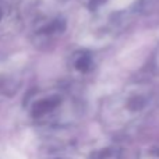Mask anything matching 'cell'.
<instances>
[{"label":"cell","instance_id":"6da1fadb","mask_svg":"<svg viewBox=\"0 0 159 159\" xmlns=\"http://www.w3.org/2000/svg\"><path fill=\"white\" fill-rule=\"evenodd\" d=\"M91 64H92V61H91L89 55H87V53H78L74 57L73 66H74V69L78 70V71H87L91 67Z\"/></svg>","mask_w":159,"mask_h":159},{"label":"cell","instance_id":"7a4b0ae2","mask_svg":"<svg viewBox=\"0 0 159 159\" xmlns=\"http://www.w3.org/2000/svg\"><path fill=\"white\" fill-rule=\"evenodd\" d=\"M7 10H8V8H6L4 3L0 0V25L3 24V21H4L6 16H7Z\"/></svg>","mask_w":159,"mask_h":159}]
</instances>
